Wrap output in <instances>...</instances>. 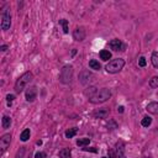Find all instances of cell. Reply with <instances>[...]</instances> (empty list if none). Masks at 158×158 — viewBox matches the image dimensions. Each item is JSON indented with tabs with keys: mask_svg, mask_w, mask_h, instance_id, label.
Wrapping results in <instances>:
<instances>
[{
	"mask_svg": "<svg viewBox=\"0 0 158 158\" xmlns=\"http://www.w3.org/2000/svg\"><path fill=\"white\" fill-rule=\"evenodd\" d=\"M111 96V91L108 89V88H103V89H99L96 90L93 96L89 98V101H91L93 104H100V103H104L108 99H110Z\"/></svg>",
	"mask_w": 158,
	"mask_h": 158,
	"instance_id": "cell-1",
	"label": "cell"
},
{
	"mask_svg": "<svg viewBox=\"0 0 158 158\" xmlns=\"http://www.w3.org/2000/svg\"><path fill=\"white\" fill-rule=\"evenodd\" d=\"M32 78H34V74L31 72H26L17 79L16 83H15V91L17 94H20V93L25 89V87L32 80Z\"/></svg>",
	"mask_w": 158,
	"mask_h": 158,
	"instance_id": "cell-2",
	"label": "cell"
},
{
	"mask_svg": "<svg viewBox=\"0 0 158 158\" xmlns=\"http://www.w3.org/2000/svg\"><path fill=\"white\" fill-rule=\"evenodd\" d=\"M125 66V61L121 58H116V59H113V61H110L108 64H106V72L108 73H111V74H115V73H119L121 69L124 68Z\"/></svg>",
	"mask_w": 158,
	"mask_h": 158,
	"instance_id": "cell-3",
	"label": "cell"
},
{
	"mask_svg": "<svg viewBox=\"0 0 158 158\" xmlns=\"http://www.w3.org/2000/svg\"><path fill=\"white\" fill-rule=\"evenodd\" d=\"M73 77V67L72 66H64L59 74V80H61L63 84H68L71 83Z\"/></svg>",
	"mask_w": 158,
	"mask_h": 158,
	"instance_id": "cell-4",
	"label": "cell"
},
{
	"mask_svg": "<svg viewBox=\"0 0 158 158\" xmlns=\"http://www.w3.org/2000/svg\"><path fill=\"white\" fill-rule=\"evenodd\" d=\"M10 26H11V16L10 12H9V9L6 8L1 14V29L6 31L10 29Z\"/></svg>",
	"mask_w": 158,
	"mask_h": 158,
	"instance_id": "cell-5",
	"label": "cell"
},
{
	"mask_svg": "<svg viewBox=\"0 0 158 158\" xmlns=\"http://www.w3.org/2000/svg\"><path fill=\"white\" fill-rule=\"evenodd\" d=\"M10 142H11L10 133H6V135H4V136H1V138H0V155H4V153H5L8 147L10 146Z\"/></svg>",
	"mask_w": 158,
	"mask_h": 158,
	"instance_id": "cell-6",
	"label": "cell"
},
{
	"mask_svg": "<svg viewBox=\"0 0 158 158\" xmlns=\"http://www.w3.org/2000/svg\"><path fill=\"white\" fill-rule=\"evenodd\" d=\"M109 46H110V48L114 51H124L125 49V45L121 42V40H119V38L111 40Z\"/></svg>",
	"mask_w": 158,
	"mask_h": 158,
	"instance_id": "cell-7",
	"label": "cell"
},
{
	"mask_svg": "<svg viewBox=\"0 0 158 158\" xmlns=\"http://www.w3.org/2000/svg\"><path fill=\"white\" fill-rule=\"evenodd\" d=\"M26 100L27 101H30V103H32V101H35L36 100V98H37V88L36 87H31L29 88V89L26 90Z\"/></svg>",
	"mask_w": 158,
	"mask_h": 158,
	"instance_id": "cell-8",
	"label": "cell"
},
{
	"mask_svg": "<svg viewBox=\"0 0 158 158\" xmlns=\"http://www.w3.org/2000/svg\"><path fill=\"white\" fill-rule=\"evenodd\" d=\"M85 30H84V27H77L76 30H74L73 32V37H74V40L76 41H83V40H85Z\"/></svg>",
	"mask_w": 158,
	"mask_h": 158,
	"instance_id": "cell-9",
	"label": "cell"
},
{
	"mask_svg": "<svg viewBox=\"0 0 158 158\" xmlns=\"http://www.w3.org/2000/svg\"><path fill=\"white\" fill-rule=\"evenodd\" d=\"M116 153H117V158H125V145L124 142L116 143Z\"/></svg>",
	"mask_w": 158,
	"mask_h": 158,
	"instance_id": "cell-10",
	"label": "cell"
},
{
	"mask_svg": "<svg viewBox=\"0 0 158 158\" xmlns=\"http://www.w3.org/2000/svg\"><path fill=\"white\" fill-rule=\"evenodd\" d=\"M108 115H109V110L103 108V109H99L98 111H95V113H94V117H96V119H105Z\"/></svg>",
	"mask_w": 158,
	"mask_h": 158,
	"instance_id": "cell-11",
	"label": "cell"
},
{
	"mask_svg": "<svg viewBox=\"0 0 158 158\" xmlns=\"http://www.w3.org/2000/svg\"><path fill=\"white\" fill-rule=\"evenodd\" d=\"M146 110L148 111V113H151L153 115H158V103H156V101H153V103H150L147 105Z\"/></svg>",
	"mask_w": 158,
	"mask_h": 158,
	"instance_id": "cell-12",
	"label": "cell"
},
{
	"mask_svg": "<svg viewBox=\"0 0 158 158\" xmlns=\"http://www.w3.org/2000/svg\"><path fill=\"white\" fill-rule=\"evenodd\" d=\"M1 125H3V128H9L11 126V119L9 116H3Z\"/></svg>",
	"mask_w": 158,
	"mask_h": 158,
	"instance_id": "cell-13",
	"label": "cell"
},
{
	"mask_svg": "<svg viewBox=\"0 0 158 158\" xmlns=\"http://www.w3.org/2000/svg\"><path fill=\"white\" fill-rule=\"evenodd\" d=\"M30 135H31V132H30V130H29V128L24 130V131L21 132V135H20V140H21L22 142H26V141L30 138Z\"/></svg>",
	"mask_w": 158,
	"mask_h": 158,
	"instance_id": "cell-14",
	"label": "cell"
},
{
	"mask_svg": "<svg viewBox=\"0 0 158 158\" xmlns=\"http://www.w3.org/2000/svg\"><path fill=\"white\" fill-rule=\"evenodd\" d=\"M72 152L69 148H63L62 151H59V158H71Z\"/></svg>",
	"mask_w": 158,
	"mask_h": 158,
	"instance_id": "cell-15",
	"label": "cell"
},
{
	"mask_svg": "<svg viewBox=\"0 0 158 158\" xmlns=\"http://www.w3.org/2000/svg\"><path fill=\"white\" fill-rule=\"evenodd\" d=\"M100 58L103 59V61H109V59L111 58V53L109 52L108 49H103V51H100Z\"/></svg>",
	"mask_w": 158,
	"mask_h": 158,
	"instance_id": "cell-16",
	"label": "cell"
},
{
	"mask_svg": "<svg viewBox=\"0 0 158 158\" xmlns=\"http://www.w3.org/2000/svg\"><path fill=\"white\" fill-rule=\"evenodd\" d=\"M89 67L91 69H95V71H99V69L101 68L100 63L98 62V61H95V59H91V61H89Z\"/></svg>",
	"mask_w": 158,
	"mask_h": 158,
	"instance_id": "cell-17",
	"label": "cell"
},
{
	"mask_svg": "<svg viewBox=\"0 0 158 158\" xmlns=\"http://www.w3.org/2000/svg\"><path fill=\"white\" fill-rule=\"evenodd\" d=\"M151 62L155 68H158V52H153L151 57Z\"/></svg>",
	"mask_w": 158,
	"mask_h": 158,
	"instance_id": "cell-18",
	"label": "cell"
},
{
	"mask_svg": "<svg viewBox=\"0 0 158 158\" xmlns=\"http://www.w3.org/2000/svg\"><path fill=\"white\" fill-rule=\"evenodd\" d=\"M151 124H152V119L150 117V116H145V117L142 119V121H141V125L143 127H148Z\"/></svg>",
	"mask_w": 158,
	"mask_h": 158,
	"instance_id": "cell-19",
	"label": "cell"
},
{
	"mask_svg": "<svg viewBox=\"0 0 158 158\" xmlns=\"http://www.w3.org/2000/svg\"><path fill=\"white\" fill-rule=\"evenodd\" d=\"M90 143V140L89 138H79V140H77V145L78 146H82V147H84V146H87V145H89Z\"/></svg>",
	"mask_w": 158,
	"mask_h": 158,
	"instance_id": "cell-20",
	"label": "cell"
},
{
	"mask_svg": "<svg viewBox=\"0 0 158 158\" xmlns=\"http://www.w3.org/2000/svg\"><path fill=\"white\" fill-rule=\"evenodd\" d=\"M76 133H77V128H69L66 131V137L67 138H72L76 136Z\"/></svg>",
	"mask_w": 158,
	"mask_h": 158,
	"instance_id": "cell-21",
	"label": "cell"
},
{
	"mask_svg": "<svg viewBox=\"0 0 158 158\" xmlns=\"http://www.w3.org/2000/svg\"><path fill=\"white\" fill-rule=\"evenodd\" d=\"M59 24L62 25L64 34H68V21L66 20V19H62V20H59Z\"/></svg>",
	"mask_w": 158,
	"mask_h": 158,
	"instance_id": "cell-22",
	"label": "cell"
},
{
	"mask_svg": "<svg viewBox=\"0 0 158 158\" xmlns=\"http://www.w3.org/2000/svg\"><path fill=\"white\" fill-rule=\"evenodd\" d=\"M150 87L151 88H158V77H153L150 79Z\"/></svg>",
	"mask_w": 158,
	"mask_h": 158,
	"instance_id": "cell-23",
	"label": "cell"
},
{
	"mask_svg": "<svg viewBox=\"0 0 158 158\" xmlns=\"http://www.w3.org/2000/svg\"><path fill=\"white\" fill-rule=\"evenodd\" d=\"M138 64H140V67H145L146 64H147L146 58H145V57H141V58H140V61H138Z\"/></svg>",
	"mask_w": 158,
	"mask_h": 158,
	"instance_id": "cell-24",
	"label": "cell"
},
{
	"mask_svg": "<svg viewBox=\"0 0 158 158\" xmlns=\"http://www.w3.org/2000/svg\"><path fill=\"white\" fill-rule=\"evenodd\" d=\"M14 99H15V96H14V95H11V94H9V95L6 96L8 104H9V105H11V103H12V101H14Z\"/></svg>",
	"mask_w": 158,
	"mask_h": 158,
	"instance_id": "cell-25",
	"label": "cell"
},
{
	"mask_svg": "<svg viewBox=\"0 0 158 158\" xmlns=\"http://www.w3.org/2000/svg\"><path fill=\"white\" fill-rule=\"evenodd\" d=\"M46 157V153H42V152H37L35 155V158H45Z\"/></svg>",
	"mask_w": 158,
	"mask_h": 158,
	"instance_id": "cell-26",
	"label": "cell"
},
{
	"mask_svg": "<svg viewBox=\"0 0 158 158\" xmlns=\"http://www.w3.org/2000/svg\"><path fill=\"white\" fill-rule=\"evenodd\" d=\"M25 153V150L24 148H21L20 151H19V153H17V156H16V158H22V155Z\"/></svg>",
	"mask_w": 158,
	"mask_h": 158,
	"instance_id": "cell-27",
	"label": "cell"
},
{
	"mask_svg": "<svg viewBox=\"0 0 158 158\" xmlns=\"http://www.w3.org/2000/svg\"><path fill=\"white\" fill-rule=\"evenodd\" d=\"M83 150H84V151H90V152H96V150H95V148H83Z\"/></svg>",
	"mask_w": 158,
	"mask_h": 158,
	"instance_id": "cell-28",
	"label": "cell"
},
{
	"mask_svg": "<svg viewBox=\"0 0 158 158\" xmlns=\"http://www.w3.org/2000/svg\"><path fill=\"white\" fill-rule=\"evenodd\" d=\"M124 106H119V108H117V111H119V113H124Z\"/></svg>",
	"mask_w": 158,
	"mask_h": 158,
	"instance_id": "cell-29",
	"label": "cell"
},
{
	"mask_svg": "<svg viewBox=\"0 0 158 158\" xmlns=\"http://www.w3.org/2000/svg\"><path fill=\"white\" fill-rule=\"evenodd\" d=\"M0 49H1L3 52H5V51L8 49V46H5V45H4V46H1V48H0Z\"/></svg>",
	"mask_w": 158,
	"mask_h": 158,
	"instance_id": "cell-30",
	"label": "cell"
},
{
	"mask_svg": "<svg viewBox=\"0 0 158 158\" xmlns=\"http://www.w3.org/2000/svg\"><path fill=\"white\" fill-rule=\"evenodd\" d=\"M109 155H110V158H115V156H114V153L111 152V151H109Z\"/></svg>",
	"mask_w": 158,
	"mask_h": 158,
	"instance_id": "cell-31",
	"label": "cell"
},
{
	"mask_svg": "<svg viewBox=\"0 0 158 158\" xmlns=\"http://www.w3.org/2000/svg\"><path fill=\"white\" fill-rule=\"evenodd\" d=\"M37 145L41 146V145H42V141H41V140H40V141H37Z\"/></svg>",
	"mask_w": 158,
	"mask_h": 158,
	"instance_id": "cell-32",
	"label": "cell"
},
{
	"mask_svg": "<svg viewBox=\"0 0 158 158\" xmlns=\"http://www.w3.org/2000/svg\"><path fill=\"white\" fill-rule=\"evenodd\" d=\"M101 158H106V157H101Z\"/></svg>",
	"mask_w": 158,
	"mask_h": 158,
	"instance_id": "cell-33",
	"label": "cell"
}]
</instances>
